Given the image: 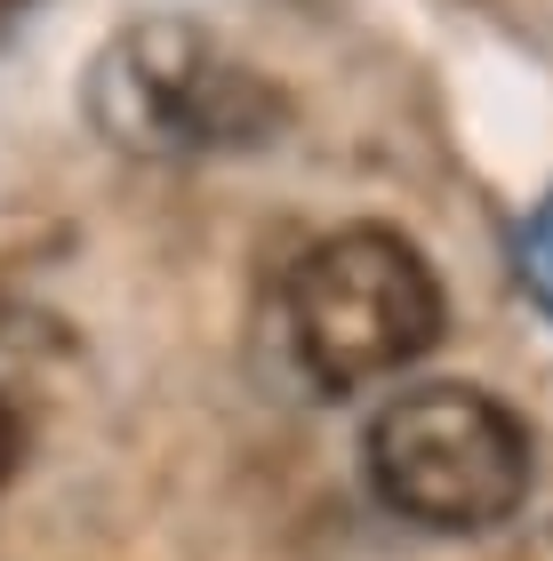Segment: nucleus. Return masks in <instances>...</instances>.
I'll list each match as a JSON object with an SVG mask.
<instances>
[{
    "instance_id": "obj_1",
    "label": "nucleus",
    "mask_w": 553,
    "mask_h": 561,
    "mask_svg": "<svg viewBox=\"0 0 553 561\" xmlns=\"http://www.w3.org/2000/svg\"><path fill=\"white\" fill-rule=\"evenodd\" d=\"M449 329L434 257L393 225H337L306 241L273 280V377L306 401H345L417 369Z\"/></svg>"
},
{
    "instance_id": "obj_2",
    "label": "nucleus",
    "mask_w": 553,
    "mask_h": 561,
    "mask_svg": "<svg viewBox=\"0 0 553 561\" xmlns=\"http://www.w3.org/2000/svg\"><path fill=\"white\" fill-rule=\"evenodd\" d=\"M81 113L137 161H233L289 129V96L193 16H137L89 57Z\"/></svg>"
},
{
    "instance_id": "obj_3",
    "label": "nucleus",
    "mask_w": 553,
    "mask_h": 561,
    "mask_svg": "<svg viewBox=\"0 0 553 561\" xmlns=\"http://www.w3.org/2000/svg\"><path fill=\"white\" fill-rule=\"evenodd\" d=\"M361 466L385 514L434 529V538H482V529H506L530 505L538 442L489 386L425 377L369 417Z\"/></svg>"
},
{
    "instance_id": "obj_4",
    "label": "nucleus",
    "mask_w": 553,
    "mask_h": 561,
    "mask_svg": "<svg viewBox=\"0 0 553 561\" xmlns=\"http://www.w3.org/2000/svg\"><path fill=\"white\" fill-rule=\"evenodd\" d=\"M521 289H530L538 313L553 321V193L530 209V225H521Z\"/></svg>"
},
{
    "instance_id": "obj_5",
    "label": "nucleus",
    "mask_w": 553,
    "mask_h": 561,
    "mask_svg": "<svg viewBox=\"0 0 553 561\" xmlns=\"http://www.w3.org/2000/svg\"><path fill=\"white\" fill-rule=\"evenodd\" d=\"M24 449H33V417H24V401L0 386V490L24 473Z\"/></svg>"
},
{
    "instance_id": "obj_6",
    "label": "nucleus",
    "mask_w": 553,
    "mask_h": 561,
    "mask_svg": "<svg viewBox=\"0 0 553 561\" xmlns=\"http://www.w3.org/2000/svg\"><path fill=\"white\" fill-rule=\"evenodd\" d=\"M24 16H33V0H0V41H9L16 24H24Z\"/></svg>"
}]
</instances>
